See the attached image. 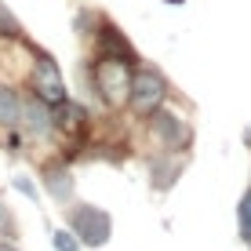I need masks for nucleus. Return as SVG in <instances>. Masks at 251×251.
Returning <instances> with one entry per match:
<instances>
[{
  "label": "nucleus",
  "instance_id": "nucleus-13",
  "mask_svg": "<svg viewBox=\"0 0 251 251\" xmlns=\"http://www.w3.org/2000/svg\"><path fill=\"white\" fill-rule=\"evenodd\" d=\"M51 244H55V251H80V240L73 237V229H55Z\"/></svg>",
  "mask_w": 251,
  "mask_h": 251
},
{
  "label": "nucleus",
  "instance_id": "nucleus-2",
  "mask_svg": "<svg viewBox=\"0 0 251 251\" xmlns=\"http://www.w3.org/2000/svg\"><path fill=\"white\" fill-rule=\"evenodd\" d=\"M168 99V76L153 66H138L131 73V95H127V106L135 117H150L153 109L164 106Z\"/></svg>",
  "mask_w": 251,
  "mask_h": 251
},
{
  "label": "nucleus",
  "instance_id": "nucleus-1",
  "mask_svg": "<svg viewBox=\"0 0 251 251\" xmlns=\"http://www.w3.org/2000/svg\"><path fill=\"white\" fill-rule=\"evenodd\" d=\"M131 73H135V66L124 62V58H117V55H99L91 62V84H95V91H99V99H102L106 109L127 106Z\"/></svg>",
  "mask_w": 251,
  "mask_h": 251
},
{
  "label": "nucleus",
  "instance_id": "nucleus-18",
  "mask_svg": "<svg viewBox=\"0 0 251 251\" xmlns=\"http://www.w3.org/2000/svg\"><path fill=\"white\" fill-rule=\"evenodd\" d=\"M171 4H182V0H171Z\"/></svg>",
  "mask_w": 251,
  "mask_h": 251
},
{
  "label": "nucleus",
  "instance_id": "nucleus-17",
  "mask_svg": "<svg viewBox=\"0 0 251 251\" xmlns=\"http://www.w3.org/2000/svg\"><path fill=\"white\" fill-rule=\"evenodd\" d=\"M0 251H19L15 244H7V240H0Z\"/></svg>",
  "mask_w": 251,
  "mask_h": 251
},
{
  "label": "nucleus",
  "instance_id": "nucleus-5",
  "mask_svg": "<svg viewBox=\"0 0 251 251\" xmlns=\"http://www.w3.org/2000/svg\"><path fill=\"white\" fill-rule=\"evenodd\" d=\"M150 135L160 142V150L164 153H182V150H189V142H193V127L186 124L178 113H171V109H153L150 117Z\"/></svg>",
  "mask_w": 251,
  "mask_h": 251
},
{
  "label": "nucleus",
  "instance_id": "nucleus-11",
  "mask_svg": "<svg viewBox=\"0 0 251 251\" xmlns=\"http://www.w3.org/2000/svg\"><path fill=\"white\" fill-rule=\"evenodd\" d=\"M178 171H182V160H175V164L164 168V157H153V186H157V189H171Z\"/></svg>",
  "mask_w": 251,
  "mask_h": 251
},
{
  "label": "nucleus",
  "instance_id": "nucleus-9",
  "mask_svg": "<svg viewBox=\"0 0 251 251\" xmlns=\"http://www.w3.org/2000/svg\"><path fill=\"white\" fill-rule=\"evenodd\" d=\"M44 189L51 193V201H69L73 197V175L66 164H44Z\"/></svg>",
  "mask_w": 251,
  "mask_h": 251
},
{
  "label": "nucleus",
  "instance_id": "nucleus-4",
  "mask_svg": "<svg viewBox=\"0 0 251 251\" xmlns=\"http://www.w3.org/2000/svg\"><path fill=\"white\" fill-rule=\"evenodd\" d=\"M29 88L37 95L40 102H48V106H58L66 95V80H62V69L55 66V58L44 55L40 48H33V73H29Z\"/></svg>",
  "mask_w": 251,
  "mask_h": 251
},
{
  "label": "nucleus",
  "instance_id": "nucleus-10",
  "mask_svg": "<svg viewBox=\"0 0 251 251\" xmlns=\"http://www.w3.org/2000/svg\"><path fill=\"white\" fill-rule=\"evenodd\" d=\"M22 124V99L15 88L0 84V127H15Z\"/></svg>",
  "mask_w": 251,
  "mask_h": 251
},
{
  "label": "nucleus",
  "instance_id": "nucleus-12",
  "mask_svg": "<svg viewBox=\"0 0 251 251\" xmlns=\"http://www.w3.org/2000/svg\"><path fill=\"white\" fill-rule=\"evenodd\" d=\"M237 222H240V237H244V244H251V189L240 197V204H237Z\"/></svg>",
  "mask_w": 251,
  "mask_h": 251
},
{
  "label": "nucleus",
  "instance_id": "nucleus-7",
  "mask_svg": "<svg viewBox=\"0 0 251 251\" xmlns=\"http://www.w3.org/2000/svg\"><path fill=\"white\" fill-rule=\"evenodd\" d=\"M51 124H55L58 131H66V135H80L84 127H88V109H84L80 102H73V99H62L58 106H51Z\"/></svg>",
  "mask_w": 251,
  "mask_h": 251
},
{
  "label": "nucleus",
  "instance_id": "nucleus-15",
  "mask_svg": "<svg viewBox=\"0 0 251 251\" xmlns=\"http://www.w3.org/2000/svg\"><path fill=\"white\" fill-rule=\"evenodd\" d=\"M0 237H15V219L4 204H0Z\"/></svg>",
  "mask_w": 251,
  "mask_h": 251
},
{
  "label": "nucleus",
  "instance_id": "nucleus-8",
  "mask_svg": "<svg viewBox=\"0 0 251 251\" xmlns=\"http://www.w3.org/2000/svg\"><path fill=\"white\" fill-rule=\"evenodd\" d=\"M22 124H25V131L37 135V138L51 135V127H55V124H51V106L33 95L29 102H22Z\"/></svg>",
  "mask_w": 251,
  "mask_h": 251
},
{
  "label": "nucleus",
  "instance_id": "nucleus-16",
  "mask_svg": "<svg viewBox=\"0 0 251 251\" xmlns=\"http://www.w3.org/2000/svg\"><path fill=\"white\" fill-rule=\"evenodd\" d=\"M15 189H22L25 197H37V189H33V182H25V178H15Z\"/></svg>",
  "mask_w": 251,
  "mask_h": 251
},
{
  "label": "nucleus",
  "instance_id": "nucleus-14",
  "mask_svg": "<svg viewBox=\"0 0 251 251\" xmlns=\"http://www.w3.org/2000/svg\"><path fill=\"white\" fill-rule=\"evenodd\" d=\"M0 37H15V40H19V37H22V25H19V22H15V15H11V11H7V7H4V4H0Z\"/></svg>",
  "mask_w": 251,
  "mask_h": 251
},
{
  "label": "nucleus",
  "instance_id": "nucleus-3",
  "mask_svg": "<svg viewBox=\"0 0 251 251\" xmlns=\"http://www.w3.org/2000/svg\"><path fill=\"white\" fill-rule=\"evenodd\" d=\"M69 229L84 248H102L113 237V219H109V211L95 204H73L69 207Z\"/></svg>",
  "mask_w": 251,
  "mask_h": 251
},
{
  "label": "nucleus",
  "instance_id": "nucleus-6",
  "mask_svg": "<svg viewBox=\"0 0 251 251\" xmlns=\"http://www.w3.org/2000/svg\"><path fill=\"white\" fill-rule=\"evenodd\" d=\"M95 37H99V55H117V58H124V62L138 66V51L131 48V40L120 33L117 22L99 19V25H95Z\"/></svg>",
  "mask_w": 251,
  "mask_h": 251
}]
</instances>
